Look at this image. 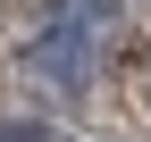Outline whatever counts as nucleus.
<instances>
[{
	"instance_id": "1",
	"label": "nucleus",
	"mask_w": 151,
	"mask_h": 142,
	"mask_svg": "<svg viewBox=\"0 0 151 142\" xmlns=\"http://www.w3.org/2000/svg\"><path fill=\"white\" fill-rule=\"evenodd\" d=\"M109 17H118V0H50V17L17 42V59L34 75H50V84H92Z\"/></svg>"
},
{
	"instance_id": "2",
	"label": "nucleus",
	"mask_w": 151,
	"mask_h": 142,
	"mask_svg": "<svg viewBox=\"0 0 151 142\" xmlns=\"http://www.w3.org/2000/svg\"><path fill=\"white\" fill-rule=\"evenodd\" d=\"M0 142H59L42 117H0Z\"/></svg>"
}]
</instances>
